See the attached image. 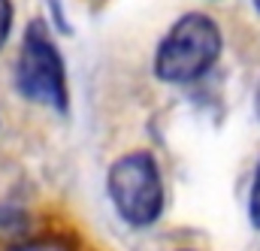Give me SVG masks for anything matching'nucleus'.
I'll use <instances>...</instances> for the list:
<instances>
[{"label": "nucleus", "mask_w": 260, "mask_h": 251, "mask_svg": "<svg viewBox=\"0 0 260 251\" xmlns=\"http://www.w3.org/2000/svg\"><path fill=\"white\" fill-rule=\"evenodd\" d=\"M254 6H257V9H260V0H254Z\"/></svg>", "instance_id": "obj_7"}, {"label": "nucleus", "mask_w": 260, "mask_h": 251, "mask_svg": "<svg viewBox=\"0 0 260 251\" xmlns=\"http://www.w3.org/2000/svg\"><path fill=\"white\" fill-rule=\"evenodd\" d=\"M9 30H12V3L0 0V49L9 40Z\"/></svg>", "instance_id": "obj_4"}, {"label": "nucleus", "mask_w": 260, "mask_h": 251, "mask_svg": "<svg viewBox=\"0 0 260 251\" xmlns=\"http://www.w3.org/2000/svg\"><path fill=\"white\" fill-rule=\"evenodd\" d=\"M248 212H251V221L260 227V167L257 176H254V185H251V200H248Z\"/></svg>", "instance_id": "obj_5"}, {"label": "nucleus", "mask_w": 260, "mask_h": 251, "mask_svg": "<svg viewBox=\"0 0 260 251\" xmlns=\"http://www.w3.org/2000/svg\"><path fill=\"white\" fill-rule=\"evenodd\" d=\"M257 109H260V91H257Z\"/></svg>", "instance_id": "obj_6"}, {"label": "nucleus", "mask_w": 260, "mask_h": 251, "mask_svg": "<svg viewBox=\"0 0 260 251\" xmlns=\"http://www.w3.org/2000/svg\"><path fill=\"white\" fill-rule=\"evenodd\" d=\"M15 85L27 100L43 103L61 115L67 112L70 97H67L64 58L55 49L43 21H30L24 30V46L15 67Z\"/></svg>", "instance_id": "obj_2"}, {"label": "nucleus", "mask_w": 260, "mask_h": 251, "mask_svg": "<svg viewBox=\"0 0 260 251\" xmlns=\"http://www.w3.org/2000/svg\"><path fill=\"white\" fill-rule=\"evenodd\" d=\"M109 197L118 215L133 227L157 221L164 209V182L157 161L148 151H133L115 161L109 170Z\"/></svg>", "instance_id": "obj_3"}, {"label": "nucleus", "mask_w": 260, "mask_h": 251, "mask_svg": "<svg viewBox=\"0 0 260 251\" xmlns=\"http://www.w3.org/2000/svg\"><path fill=\"white\" fill-rule=\"evenodd\" d=\"M218 55H221L218 24L203 12H188L170 27V34L157 46L154 73L157 79L173 82V85L194 82L203 73H209Z\"/></svg>", "instance_id": "obj_1"}]
</instances>
